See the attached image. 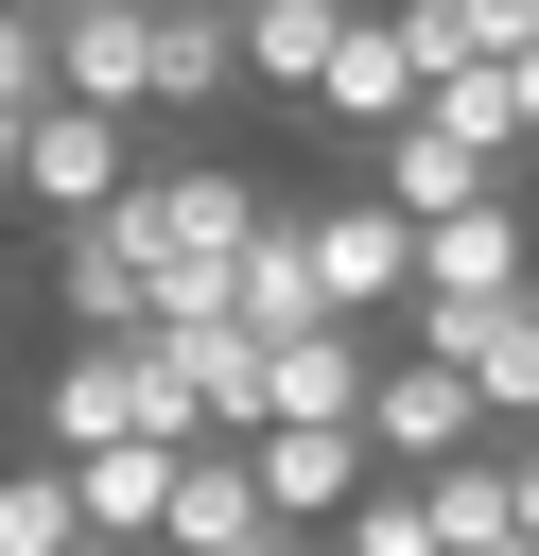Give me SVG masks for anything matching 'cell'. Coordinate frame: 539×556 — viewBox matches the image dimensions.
<instances>
[{"label":"cell","instance_id":"cell-5","mask_svg":"<svg viewBox=\"0 0 539 556\" xmlns=\"http://www.w3.org/2000/svg\"><path fill=\"white\" fill-rule=\"evenodd\" d=\"M104 434H174V452H191V417H174V382H156L139 330H122V348H70V365L35 382V452H104Z\"/></svg>","mask_w":539,"mask_h":556},{"label":"cell","instance_id":"cell-19","mask_svg":"<svg viewBox=\"0 0 539 556\" xmlns=\"http://www.w3.org/2000/svg\"><path fill=\"white\" fill-rule=\"evenodd\" d=\"M417 504H435V539H452V556H469V539H504V521H522V504H504V434H469L452 469H417Z\"/></svg>","mask_w":539,"mask_h":556},{"label":"cell","instance_id":"cell-4","mask_svg":"<svg viewBox=\"0 0 539 556\" xmlns=\"http://www.w3.org/2000/svg\"><path fill=\"white\" fill-rule=\"evenodd\" d=\"M122 191H139V122H122V104H87V87H52V104L17 122V208H52V226H70V208H122Z\"/></svg>","mask_w":539,"mask_h":556},{"label":"cell","instance_id":"cell-10","mask_svg":"<svg viewBox=\"0 0 539 556\" xmlns=\"http://www.w3.org/2000/svg\"><path fill=\"white\" fill-rule=\"evenodd\" d=\"M296 226H313V278H330V313H365V330H383V313L417 295V226H400L383 191H330V208H296Z\"/></svg>","mask_w":539,"mask_h":556},{"label":"cell","instance_id":"cell-15","mask_svg":"<svg viewBox=\"0 0 539 556\" xmlns=\"http://www.w3.org/2000/svg\"><path fill=\"white\" fill-rule=\"evenodd\" d=\"M174 434H104V452H70V504H87V539H156L174 521Z\"/></svg>","mask_w":539,"mask_h":556},{"label":"cell","instance_id":"cell-27","mask_svg":"<svg viewBox=\"0 0 539 556\" xmlns=\"http://www.w3.org/2000/svg\"><path fill=\"white\" fill-rule=\"evenodd\" d=\"M70 556H156V539H70Z\"/></svg>","mask_w":539,"mask_h":556},{"label":"cell","instance_id":"cell-1","mask_svg":"<svg viewBox=\"0 0 539 556\" xmlns=\"http://www.w3.org/2000/svg\"><path fill=\"white\" fill-rule=\"evenodd\" d=\"M261 208H278V191H261L243 156H139L122 226H139V261H156V313H226V261H243Z\"/></svg>","mask_w":539,"mask_h":556},{"label":"cell","instance_id":"cell-25","mask_svg":"<svg viewBox=\"0 0 539 556\" xmlns=\"http://www.w3.org/2000/svg\"><path fill=\"white\" fill-rule=\"evenodd\" d=\"M278 556H348V539H330V521H278Z\"/></svg>","mask_w":539,"mask_h":556},{"label":"cell","instance_id":"cell-24","mask_svg":"<svg viewBox=\"0 0 539 556\" xmlns=\"http://www.w3.org/2000/svg\"><path fill=\"white\" fill-rule=\"evenodd\" d=\"M487 70H504V122L539 139V52H487Z\"/></svg>","mask_w":539,"mask_h":556},{"label":"cell","instance_id":"cell-23","mask_svg":"<svg viewBox=\"0 0 539 556\" xmlns=\"http://www.w3.org/2000/svg\"><path fill=\"white\" fill-rule=\"evenodd\" d=\"M469 35L487 52H539V0H469Z\"/></svg>","mask_w":539,"mask_h":556},{"label":"cell","instance_id":"cell-8","mask_svg":"<svg viewBox=\"0 0 539 556\" xmlns=\"http://www.w3.org/2000/svg\"><path fill=\"white\" fill-rule=\"evenodd\" d=\"M469 434H487L469 365H435V348H400V330H383V382H365V452H383V469H452Z\"/></svg>","mask_w":539,"mask_h":556},{"label":"cell","instance_id":"cell-9","mask_svg":"<svg viewBox=\"0 0 539 556\" xmlns=\"http://www.w3.org/2000/svg\"><path fill=\"white\" fill-rule=\"evenodd\" d=\"M243 469H261V504H278V521H348V504L383 486L365 417H261V434H243Z\"/></svg>","mask_w":539,"mask_h":556},{"label":"cell","instance_id":"cell-6","mask_svg":"<svg viewBox=\"0 0 539 556\" xmlns=\"http://www.w3.org/2000/svg\"><path fill=\"white\" fill-rule=\"evenodd\" d=\"M139 348H156V382H174V417H191V434H261V400H278V348H261L243 313H156Z\"/></svg>","mask_w":539,"mask_h":556},{"label":"cell","instance_id":"cell-28","mask_svg":"<svg viewBox=\"0 0 539 556\" xmlns=\"http://www.w3.org/2000/svg\"><path fill=\"white\" fill-rule=\"evenodd\" d=\"M469 556H539V539H522V521H504V539H469Z\"/></svg>","mask_w":539,"mask_h":556},{"label":"cell","instance_id":"cell-20","mask_svg":"<svg viewBox=\"0 0 539 556\" xmlns=\"http://www.w3.org/2000/svg\"><path fill=\"white\" fill-rule=\"evenodd\" d=\"M330 539H348V556H452V539H435V504H417V469H383V486H365Z\"/></svg>","mask_w":539,"mask_h":556},{"label":"cell","instance_id":"cell-2","mask_svg":"<svg viewBox=\"0 0 539 556\" xmlns=\"http://www.w3.org/2000/svg\"><path fill=\"white\" fill-rule=\"evenodd\" d=\"M504 156H522V122H504V70H452V87H417V122H383V139H365V191H383L400 226H435V208L504 191Z\"/></svg>","mask_w":539,"mask_h":556},{"label":"cell","instance_id":"cell-21","mask_svg":"<svg viewBox=\"0 0 539 556\" xmlns=\"http://www.w3.org/2000/svg\"><path fill=\"white\" fill-rule=\"evenodd\" d=\"M400 17V52H417V87H452V70H487V35H469V0H383Z\"/></svg>","mask_w":539,"mask_h":556},{"label":"cell","instance_id":"cell-3","mask_svg":"<svg viewBox=\"0 0 539 556\" xmlns=\"http://www.w3.org/2000/svg\"><path fill=\"white\" fill-rule=\"evenodd\" d=\"M400 348L469 365L487 434H539V295H400Z\"/></svg>","mask_w":539,"mask_h":556},{"label":"cell","instance_id":"cell-18","mask_svg":"<svg viewBox=\"0 0 539 556\" xmlns=\"http://www.w3.org/2000/svg\"><path fill=\"white\" fill-rule=\"evenodd\" d=\"M87 504H70V452H0V556H70Z\"/></svg>","mask_w":539,"mask_h":556},{"label":"cell","instance_id":"cell-17","mask_svg":"<svg viewBox=\"0 0 539 556\" xmlns=\"http://www.w3.org/2000/svg\"><path fill=\"white\" fill-rule=\"evenodd\" d=\"M226 35H243V87H296V104H313V70H330V35H348V0H243Z\"/></svg>","mask_w":539,"mask_h":556},{"label":"cell","instance_id":"cell-13","mask_svg":"<svg viewBox=\"0 0 539 556\" xmlns=\"http://www.w3.org/2000/svg\"><path fill=\"white\" fill-rule=\"evenodd\" d=\"M226 313H243L261 348L330 330V278H313V226H296V208H261V226H243V261H226Z\"/></svg>","mask_w":539,"mask_h":556},{"label":"cell","instance_id":"cell-22","mask_svg":"<svg viewBox=\"0 0 539 556\" xmlns=\"http://www.w3.org/2000/svg\"><path fill=\"white\" fill-rule=\"evenodd\" d=\"M0 104H52V17H0Z\"/></svg>","mask_w":539,"mask_h":556},{"label":"cell","instance_id":"cell-31","mask_svg":"<svg viewBox=\"0 0 539 556\" xmlns=\"http://www.w3.org/2000/svg\"><path fill=\"white\" fill-rule=\"evenodd\" d=\"M209 17H243V0H209Z\"/></svg>","mask_w":539,"mask_h":556},{"label":"cell","instance_id":"cell-16","mask_svg":"<svg viewBox=\"0 0 539 556\" xmlns=\"http://www.w3.org/2000/svg\"><path fill=\"white\" fill-rule=\"evenodd\" d=\"M365 382H383V330H365V313H330V330H296V348H278V400H261V417H365Z\"/></svg>","mask_w":539,"mask_h":556},{"label":"cell","instance_id":"cell-30","mask_svg":"<svg viewBox=\"0 0 539 556\" xmlns=\"http://www.w3.org/2000/svg\"><path fill=\"white\" fill-rule=\"evenodd\" d=\"M226 556H278V539H226Z\"/></svg>","mask_w":539,"mask_h":556},{"label":"cell","instance_id":"cell-12","mask_svg":"<svg viewBox=\"0 0 539 556\" xmlns=\"http://www.w3.org/2000/svg\"><path fill=\"white\" fill-rule=\"evenodd\" d=\"M243 87V35L209 0H139V122H209Z\"/></svg>","mask_w":539,"mask_h":556},{"label":"cell","instance_id":"cell-14","mask_svg":"<svg viewBox=\"0 0 539 556\" xmlns=\"http://www.w3.org/2000/svg\"><path fill=\"white\" fill-rule=\"evenodd\" d=\"M313 104H330L348 139L417 122V52H400V17H383V0H348V35H330V70H313Z\"/></svg>","mask_w":539,"mask_h":556},{"label":"cell","instance_id":"cell-7","mask_svg":"<svg viewBox=\"0 0 539 556\" xmlns=\"http://www.w3.org/2000/svg\"><path fill=\"white\" fill-rule=\"evenodd\" d=\"M52 313H70V348L156 330V261H139V226H122V208H70V226H52Z\"/></svg>","mask_w":539,"mask_h":556},{"label":"cell","instance_id":"cell-29","mask_svg":"<svg viewBox=\"0 0 539 556\" xmlns=\"http://www.w3.org/2000/svg\"><path fill=\"white\" fill-rule=\"evenodd\" d=\"M0 17H70V0H0Z\"/></svg>","mask_w":539,"mask_h":556},{"label":"cell","instance_id":"cell-11","mask_svg":"<svg viewBox=\"0 0 539 556\" xmlns=\"http://www.w3.org/2000/svg\"><path fill=\"white\" fill-rule=\"evenodd\" d=\"M417 295H539V226H522V191L435 208V226H417Z\"/></svg>","mask_w":539,"mask_h":556},{"label":"cell","instance_id":"cell-26","mask_svg":"<svg viewBox=\"0 0 539 556\" xmlns=\"http://www.w3.org/2000/svg\"><path fill=\"white\" fill-rule=\"evenodd\" d=\"M17 122H35V104H0V191H17Z\"/></svg>","mask_w":539,"mask_h":556}]
</instances>
